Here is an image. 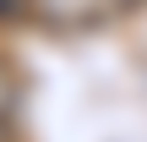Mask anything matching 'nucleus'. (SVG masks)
<instances>
[{
	"instance_id": "nucleus-1",
	"label": "nucleus",
	"mask_w": 147,
	"mask_h": 142,
	"mask_svg": "<svg viewBox=\"0 0 147 142\" xmlns=\"http://www.w3.org/2000/svg\"><path fill=\"white\" fill-rule=\"evenodd\" d=\"M0 104H11V82H5V71H0Z\"/></svg>"
},
{
	"instance_id": "nucleus-2",
	"label": "nucleus",
	"mask_w": 147,
	"mask_h": 142,
	"mask_svg": "<svg viewBox=\"0 0 147 142\" xmlns=\"http://www.w3.org/2000/svg\"><path fill=\"white\" fill-rule=\"evenodd\" d=\"M0 142H5V131H0Z\"/></svg>"
}]
</instances>
